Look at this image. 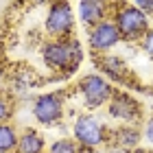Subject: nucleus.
<instances>
[{
  "instance_id": "1a4fd4ad",
  "label": "nucleus",
  "mask_w": 153,
  "mask_h": 153,
  "mask_svg": "<svg viewBox=\"0 0 153 153\" xmlns=\"http://www.w3.org/2000/svg\"><path fill=\"white\" fill-rule=\"evenodd\" d=\"M18 153H44V138L35 129H24L18 138Z\"/></svg>"
},
{
  "instance_id": "7ed1b4c3",
  "label": "nucleus",
  "mask_w": 153,
  "mask_h": 153,
  "mask_svg": "<svg viewBox=\"0 0 153 153\" xmlns=\"http://www.w3.org/2000/svg\"><path fill=\"white\" fill-rule=\"evenodd\" d=\"M44 29L53 39L61 37H70L74 31V13L72 4L68 0H53L48 4L46 20H44Z\"/></svg>"
},
{
  "instance_id": "2eb2a0df",
  "label": "nucleus",
  "mask_w": 153,
  "mask_h": 153,
  "mask_svg": "<svg viewBox=\"0 0 153 153\" xmlns=\"http://www.w3.org/2000/svg\"><path fill=\"white\" fill-rule=\"evenodd\" d=\"M13 116V103L9 101V96L0 92V125L9 123Z\"/></svg>"
},
{
  "instance_id": "aec40b11",
  "label": "nucleus",
  "mask_w": 153,
  "mask_h": 153,
  "mask_svg": "<svg viewBox=\"0 0 153 153\" xmlns=\"http://www.w3.org/2000/svg\"><path fill=\"white\" fill-rule=\"evenodd\" d=\"M37 2H46V0H37Z\"/></svg>"
},
{
  "instance_id": "6ab92c4d",
  "label": "nucleus",
  "mask_w": 153,
  "mask_h": 153,
  "mask_svg": "<svg viewBox=\"0 0 153 153\" xmlns=\"http://www.w3.org/2000/svg\"><path fill=\"white\" fill-rule=\"evenodd\" d=\"M144 138H147V140L153 144V118L147 123V127H144Z\"/></svg>"
},
{
  "instance_id": "dca6fc26",
  "label": "nucleus",
  "mask_w": 153,
  "mask_h": 153,
  "mask_svg": "<svg viewBox=\"0 0 153 153\" xmlns=\"http://www.w3.org/2000/svg\"><path fill=\"white\" fill-rule=\"evenodd\" d=\"M142 51L153 59V29H149V33H147L144 39H142Z\"/></svg>"
},
{
  "instance_id": "f03ea898",
  "label": "nucleus",
  "mask_w": 153,
  "mask_h": 153,
  "mask_svg": "<svg viewBox=\"0 0 153 153\" xmlns=\"http://www.w3.org/2000/svg\"><path fill=\"white\" fill-rule=\"evenodd\" d=\"M112 20L116 29L120 31L123 42H142L144 35L149 33V16L136 4H116L112 11Z\"/></svg>"
},
{
  "instance_id": "ddd939ff",
  "label": "nucleus",
  "mask_w": 153,
  "mask_h": 153,
  "mask_svg": "<svg viewBox=\"0 0 153 153\" xmlns=\"http://www.w3.org/2000/svg\"><path fill=\"white\" fill-rule=\"evenodd\" d=\"M116 142L125 144V147H134V144H138V140H140V134H138V129H131V127H120L116 134Z\"/></svg>"
},
{
  "instance_id": "4468645a",
  "label": "nucleus",
  "mask_w": 153,
  "mask_h": 153,
  "mask_svg": "<svg viewBox=\"0 0 153 153\" xmlns=\"http://www.w3.org/2000/svg\"><path fill=\"white\" fill-rule=\"evenodd\" d=\"M48 153H76V142H72L70 138H59V140L51 142Z\"/></svg>"
},
{
  "instance_id": "9b49d317",
  "label": "nucleus",
  "mask_w": 153,
  "mask_h": 153,
  "mask_svg": "<svg viewBox=\"0 0 153 153\" xmlns=\"http://www.w3.org/2000/svg\"><path fill=\"white\" fill-rule=\"evenodd\" d=\"M101 68H103V72H107L109 76H114V79H123V76L127 74V64H125L118 55H103Z\"/></svg>"
},
{
  "instance_id": "6e6552de",
  "label": "nucleus",
  "mask_w": 153,
  "mask_h": 153,
  "mask_svg": "<svg viewBox=\"0 0 153 153\" xmlns=\"http://www.w3.org/2000/svg\"><path fill=\"white\" fill-rule=\"evenodd\" d=\"M109 114H112L114 118H118V120H134V118H138V114H140V107H138V103L131 99L129 94H112V99H109Z\"/></svg>"
},
{
  "instance_id": "9d476101",
  "label": "nucleus",
  "mask_w": 153,
  "mask_h": 153,
  "mask_svg": "<svg viewBox=\"0 0 153 153\" xmlns=\"http://www.w3.org/2000/svg\"><path fill=\"white\" fill-rule=\"evenodd\" d=\"M76 11H79V20L88 26V29H90V26H94V24H99V22H103V20H107V13H109L105 9H101V7L88 2V0H81Z\"/></svg>"
},
{
  "instance_id": "a211bd4d",
  "label": "nucleus",
  "mask_w": 153,
  "mask_h": 153,
  "mask_svg": "<svg viewBox=\"0 0 153 153\" xmlns=\"http://www.w3.org/2000/svg\"><path fill=\"white\" fill-rule=\"evenodd\" d=\"M134 4L138 7V9H142L147 16L153 13V0H134Z\"/></svg>"
},
{
  "instance_id": "423d86ee",
  "label": "nucleus",
  "mask_w": 153,
  "mask_h": 153,
  "mask_svg": "<svg viewBox=\"0 0 153 153\" xmlns=\"http://www.w3.org/2000/svg\"><path fill=\"white\" fill-rule=\"evenodd\" d=\"M74 140L76 144L85 149H96L105 142V131H103V125L92 116H79L74 120Z\"/></svg>"
},
{
  "instance_id": "f8f14e48",
  "label": "nucleus",
  "mask_w": 153,
  "mask_h": 153,
  "mask_svg": "<svg viewBox=\"0 0 153 153\" xmlns=\"http://www.w3.org/2000/svg\"><path fill=\"white\" fill-rule=\"evenodd\" d=\"M18 131L13 125L4 123L0 125V153H13L18 151Z\"/></svg>"
},
{
  "instance_id": "20e7f679",
  "label": "nucleus",
  "mask_w": 153,
  "mask_h": 153,
  "mask_svg": "<svg viewBox=\"0 0 153 153\" xmlns=\"http://www.w3.org/2000/svg\"><path fill=\"white\" fill-rule=\"evenodd\" d=\"M79 92H81L83 101H85V105L90 109L103 107L112 99V85L101 74H85L79 81Z\"/></svg>"
},
{
  "instance_id": "0eeeda50",
  "label": "nucleus",
  "mask_w": 153,
  "mask_h": 153,
  "mask_svg": "<svg viewBox=\"0 0 153 153\" xmlns=\"http://www.w3.org/2000/svg\"><path fill=\"white\" fill-rule=\"evenodd\" d=\"M33 116L39 125H53L64 116V96L57 92L39 94L33 103Z\"/></svg>"
},
{
  "instance_id": "f3484780",
  "label": "nucleus",
  "mask_w": 153,
  "mask_h": 153,
  "mask_svg": "<svg viewBox=\"0 0 153 153\" xmlns=\"http://www.w3.org/2000/svg\"><path fill=\"white\" fill-rule=\"evenodd\" d=\"M88 2H92V4H96V7H101V9H105V11H112V9H116V0H88Z\"/></svg>"
},
{
  "instance_id": "f257e3e1",
  "label": "nucleus",
  "mask_w": 153,
  "mask_h": 153,
  "mask_svg": "<svg viewBox=\"0 0 153 153\" xmlns=\"http://www.w3.org/2000/svg\"><path fill=\"white\" fill-rule=\"evenodd\" d=\"M42 59L55 72H72L83 59V51L76 37L48 39L42 46Z\"/></svg>"
},
{
  "instance_id": "412c9836",
  "label": "nucleus",
  "mask_w": 153,
  "mask_h": 153,
  "mask_svg": "<svg viewBox=\"0 0 153 153\" xmlns=\"http://www.w3.org/2000/svg\"><path fill=\"white\" fill-rule=\"evenodd\" d=\"M0 76H2V70H0Z\"/></svg>"
},
{
  "instance_id": "39448f33",
  "label": "nucleus",
  "mask_w": 153,
  "mask_h": 153,
  "mask_svg": "<svg viewBox=\"0 0 153 153\" xmlns=\"http://www.w3.org/2000/svg\"><path fill=\"white\" fill-rule=\"evenodd\" d=\"M120 42H123L120 31L116 29L112 18H107V20H103V22L88 29V44L94 53H107L112 48H116Z\"/></svg>"
}]
</instances>
